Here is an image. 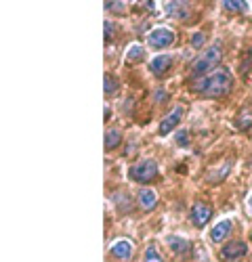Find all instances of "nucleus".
I'll list each match as a JSON object with an SVG mask.
<instances>
[{
  "label": "nucleus",
  "mask_w": 252,
  "mask_h": 262,
  "mask_svg": "<svg viewBox=\"0 0 252 262\" xmlns=\"http://www.w3.org/2000/svg\"><path fill=\"white\" fill-rule=\"evenodd\" d=\"M120 143H122V133L116 130V128H110L108 133H105V151L116 149Z\"/></svg>",
  "instance_id": "15"
},
{
  "label": "nucleus",
  "mask_w": 252,
  "mask_h": 262,
  "mask_svg": "<svg viewBox=\"0 0 252 262\" xmlns=\"http://www.w3.org/2000/svg\"><path fill=\"white\" fill-rule=\"evenodd\" d=\"M154 101H156V103H166V101H168V95H166V91H156V97H154Z\"/></svg>",
  "instance_id": "25"
},
{
  "label": "nucleus",
  "mask_w": 252,
  "mask_h": 262,
  "mask_svg": "<svg viewBox=\"0 0 252 262\" xmlns=\"http://www.w3.org/2000/svg\"><path fill=\"white\" fill-rule=\"evenodd\" d=\"M223 59V49L221 45H213L210 49H206L194 63V68H192V74L194 78H204L206 74H210V70H215L217 65L221 63Z\"/></svg>",
  "instance_id": "2"
},
{
  "label": "nucleus",
  "mask_w": 252,
  "mask_h": 262,
  "mask_svg": "<svg viewBox=\"0 0 252 262\" xmlns=\"http://www.w3.org/2000/svg\"><path fill=\"white\" fill-rule=\"evenodd\" d=\"M133 252H135V246H133L131 239H118V242H114V246L110 248V256L116 262H129L133 258Z\"/></svg>",
  "instance_id": "6"
},
{
  "label": "nucleus",
  "mask_w": 252,
  "mask_h": 262,
  "mask_svg": "<svg viewBox=\"0 0 252 262\" xmlns=\"http://www.w3.org/2000/svg\"><path fill=\"white\" fill-rule=\"evenodd\" d=\"M246 254H248V244L246 242H231V244L221 248L219 258L223 262H240Z\"/></svg>",
  "instance_id": "4"
},
{
  "label": "nucleus",
  "mask_w": 252,
  "mask_h": 262,
  "mask_svg": "<svg viewBox=\"0 0 252 262\" xmlns=\"http://www.w3.org/2000/svg\"><path fill=\"white\" fill-rule=\"evenodd\" d=\"M189 5L187 3H166V13L175 19H185L189 15Z\"/></svg>",
  "instance_id": "13"
},
{
  "label": "nucleus",
  "mask_w": 252,
  "mask_h": 262,
  "mask_svg": "<svg viewBox=\"0 0 252 262\" xmlns=\"http://www.w3.org/2000/svg\"><path fill=\"white\" fill-rule=\"evenodd\" d=\"M166 244H168V248H171L177 256H185V254L192 252V244H189L187 239L179 237V235H168L166 237Z\"/></svg>",
  "instance_id": "11"
},
{
  "label": "nucleus",
  "mask_w": 252,
  "mask_h": 262,
  "mask_svg": "<svg viewBox=\"0 0 252 262\" xmlns=\"http://www.w3.org/2000/svg\"><path fill=\"white\" fill-rule=\"evenodd\" d=\"M116 38V24H112V21H105V42H114Z\"/></svg>",
  "instance_id": "21"
},
{
  "label": "nucleus",
  "mask_w": 252,
  "mask_h": 262,
  "mask_svg": "<svg viewBox=\"0 0 252 262\" xmlns=\"http://www.w3.org/2000/svg\"><path fill=\"white\" fill-rule=\"evenodd\" d=\"M177 145H179V147H187V145H189L187 130H177Z\"/></svg>",
  "instance_id": "23"
},
{
  "label": "nucleus",
  "mask_w": 252,
  "mask_h": 262,
  "mask_svg": "<svg viewBox=\"0 0 252 262\" xmlns=\"http://www.w3.org/2000/svg\"><path fill=\"white\" fill-rule=\"evenodd\" d=\"M229 233H231V221H219L213 227V231H210V239H213L215 244H223L229 237Z\"/></svg>",
  "instance_id": "12"
},
{
  "label": "nucleus",
  "mask_w": 252,
  "mask_h": 262,
  "mask_svg": "<svg viewBox=\"0 0 252 262\" xmlns=\"http://www.w3.org/2000/svg\"><path fill=\"white\" fill-rule=\"evenodd\" d=\"M143 262H164V258H162V254L158 252V248H156L154 244H150V246H147V250H145Z\"/></svg>",
  "instance_id": "18"
},
{
  "label": "nucleus",
  "mask_w": 252,
  "mask_h": 262,
  "mask_svg": "<svg viewBox=\"0 0 252 262\" xmlns=\"http://www.w3.org/2000/svg\"><path fill=\"white\" fill-rule=\"evenodd\" d=\"M246 206H248V212H250V216H252V193H250V198H248Z\"/></svg>",
  "instance_id": "26"
},
{
  "label": "nucleus",
  "mask_w": 252,
  "mask_h": 262,
  "mask_svg": "<svg viewBox=\"0 0 252 262\" xmlns=\"http://www.w3.org/2000/svg\"><path fill=\"white\" fill-rule=\"evenodd\" d=\"M231 172V162H225L217 172H213V174H208V181L213 183V185H217V183H221V181H225V177Z\"/></svg>",
  "instance_id": "16"
},
{
  "label": "nucleus",
  "mask_w": 252,
  "mask_h": 262,
  "mask_svg": "<svg viewBox=\"0 0 252 262\" xmlns=\"http://www.w3.org/2000/svg\"><path fill=\"white\" fill-rule=\"evenodd\" d=\"M105 7H108L110 11H116V13H122V9L126 7L124 3H105Z\"/></svg>",
  "instance_id": "24"
},
{
  "label": "nucleus",
  "mask_w": 252,
  "mask_h": 262,
  "mask_svg": "<svg viewBox=\"0 0 252 262\" xmlns=\"http://www.w3.org/2000/svg\"><path fill=\"white\" fill-rule=\"evenodd\" d=\"M137 204H139V208L145 210V212L154 210V208L158 206V195H156V191H152V189H141V191L137 193Z\"/></svg>",
  "instance_id": "9"
},
{
  "label": "nucleus",
  "mask_w": 252,
  "mask_h": 262,
  "mask_svg": "<svg viewBox=\"0 0 252 262\" xmlns=\"http://www.w3.org/2000/svg\"><path fill=\"white\" fill-rule=\"evenodd\" d=\"M158 172H160L158 162L152 160V158H147V160H141V162H137V164L131 166L129 177H131V181H135V183L147 185V183H152V181L158 179Z\"/></svg>",
  "instance_id": "3"
},
{
  "label": "nucleus",
  "mask_w": 252,
  "mask_h": 262,
  "mask_svg": "<svg viewBox=\"0 0 252 262\" xmlns=\"http://www.w3.org/2000/svg\"><path fill=\"white\" fill-rule=\"evenodd\" d=\"M236 126H238V130H250V126H252V109L250 107H242V112L236 118Z\"/></svg>",
  "instance_id": "14"
},
{
  "label": "nucleus",
  "mask_w": 252,
  "mask_h": 262,
  "mask_svg": "<svg viewBox=\"0 0 252 262\" xmlns=\"http://www.w3.org/2000/svg\"><path fill=\"white\" fill-rule=\"evenodd\" d=\"M171 68H173V57L171 55H158L150 61V70L156 76H164Z\"/></svg>",
  "instance_id": "10"
},
{
  "label": "nucleus",
  "mask_w": 252,
  "mask_h": 262,
  "mask_svg": "<svg viewBox=\"0 0 252 262\" xmlns=\"http://www.w3.org/2000/svg\"><path fill=\"white\" fill-rule=\"evenodd\" d=\"M118 89H120V84H118L116 76H112V74L105 76V95H116Z\"/></svg>",
  "instance_id": "19"
},
{
  "label": "nucleus",
  "mask_w": 252,
  "mask_h": 262,
  "mask_svg": "<svg viewBox=\"0 0 252 262\" xmlns=\"http://www.w3.org/2000/svg\"><path fill=\"white\" fill-rule=\"evenodd\" d=\"M175 42V34L166 28H156L147 34V45L152 49H168Z\"/></svg>",
  "instance_id": "5"
},
{
  "label": "nucleus",
  "mask_w": 252,
  "mask_h": 262,
  "mask_svg": "<svg viewBox=\"0 0 252 262\" xmlns=\"http://www.w3.org/2000/svg\"><path fill=\"white\" fill-rule=\"evenodd\" d=\"M223 9H225V11H246L248 5H246V3H234V0H225Z\"/></svg>",
  "instance_id": "20"
},
{
  "label": "nucleus",
  "mask_w": 252,
  "mask_h": 262,
  "mask_svg": "<svg viewBox=\"0 0 252 262\" xmlns=\"http://www.w3.org/2000/svg\"><path fill=\"white\" fill-rule=\"evenodd\" d=\"M210 216H213V208H210L208 204H204V202L194 204V208H192V221H194V225L198 229H204L208 225Z\"/></svg>",
  "instance_id": "8"
},
{
  "label": "nucleus",
  "mask_w": 252,
  "mask_h": 262,
  "mask_svg": "<svg viewBox=\"0 0 252 262\" xmlns=\"http://www.w3.org/2000/svg\"><path fill=\"white\" fill-rule=\"evenodd\" d=\"M183 107L181 105H177L175 109H173V112L171 114H168L162 122H160V128H158V135L160 137H166V135H171L173 133V130L179 126V122H181V118H183Z\"/></svg>",
  "instance_id": "7"
},
{
  "label": "nucleus",
  "mask_w": 252,
  "mask_h": 262,
  "mask_svg": "<svg viewBox=\"0 0 252 262\" xmlns=\"http://www.w3.org/2000/svg\"><path fill=\"white\" fill-rule=\"evenodd\" d=\"M145 59V49L139 47V45H133L129 51H126V61L129 63H139Z\"/></svg>",
  "instance_id": "17"
},
{
  "label": "nucleus",
  "mask_w": 252,
  "mask_h": 262,
  "mask_svg": "<svg viewBox=\"0 0 252 262\" xmlns=\"http://www.w3.org/2000/svg\"><path fill=\"white\" fill-rule=\"evenodd\" d=\"M234 89V76H231L229 70H219V72H213L204 78H198L194 82V91L204 95V97H213V99H219V97H225L231 93Z\"/></svg>",
  "instance_id": "1"
},
{
  "label": "nucleus",
  "mask_w": 252,
  "mask_h": 262,
  "mask_svg": "<svg viewBox=\"0 0 252 262\" xmlns=\"http://www.w3.org/2000/svg\"><path fill=\"white\" fill-rule=\"evenodd\" d=\"M204 42H206V36H204L202 32H196V34L192 36V47H194V49L204 47Z\"/></svg>",
  "instance_id": "22"
}]
</instances>
